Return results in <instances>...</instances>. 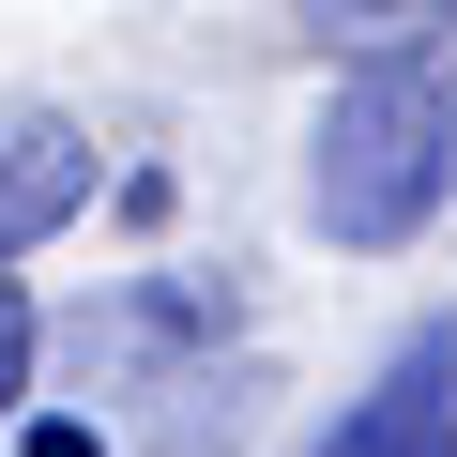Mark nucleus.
<instances>
[{
	"instance_id": "f03ea898",
	"label": "nucleus",
	"mask_w": 457,
	"mask_h": 457,
	"mask_svg": "<svg viewBox=\"0 0 457 457\" xmlns=\"http://www.w3.org/2000/svg\"><path fill=\"white\" fill-rule=\"evenodd\" d=\"M320 457H457V320H427V336L320 427Z\"/></svg>"
},
{
	"instance_id": "39448f33",
	"label": "nucleus",
	"mask_w": 457,
	"mask_h": 457,
	"mask_svg": "<svg viewBox=\"0 0 457 457\" xmlns=\"http://www.w3.org/2000/svg\"><path fill=\"white\" fill-rule=\"evenodd\" d=\"M31 381V305H16V275H0V396Z\"/></svg>"
},
{
	"instance_id": "f257e3e1",
	"label": "nucleus",
	"mask_w": 457,
	"mask_h": 457,
	"mask_svg": "<svg viewBox=\"0 0 457 457\" xmlns=\"http://www.w3.org/2000/svg\"><path fill=\"white\" fill-rule=\"evenodd\" d=\"M457 183V77L442 62H351L305 137V213L336 245H411Z\"/></svg>"
},
{
	"instance_id": "20e7f679",
	"label": "nucleus",
	"mask_w": 457,
	"mask_h": 457,
	"mask_svg": "<svg viewBox=\"0 0 457 457\" xmlns=\"http://www.w3.org/2000/svg\"><path fill=\"white\" fill-rule=\"evenodd\" d=\"M320 46H381V62H427V31H457V0H305Z\"/></svg>"
},
{
	"instance_id": "7ed1b4c3",
	"label": "nucleus",
	"mask_w": 457,
	"mask_h": 457,
	"mask_svg": "<svg viewBox=\"0 0 457 457\" xmlns=\"http://www.w3.org/2000/svg\"><path fill=\"white\" fill-rule=\"evenodd\" d=\"M77 213H92V122L0 107V260L46 245V228H77Z\"/></svg>"
}]
</instances>
